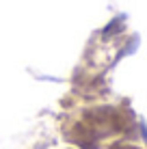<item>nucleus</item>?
<instances>
[{"instance_id":"obj_2","label":"nucleus","mask_w":147,"mask_h":149,"mask_svg":"<svg viewBox=\"0 0 147 149\" xmlns=\"http://www.w3.org/2000/svg\"><path fill=\"white\" fill-rule=\"evenodd\" d=\"M110 149H141V147H136V145H128V143H117V145H113Z\"/></svg>"},{"instance_id":"obj_1","label":"nucleus","mask_w":147,"mask_h":149,"mask_svg":"<svg viewBox=\"0 0 147 149\" xmlns=\"http://www.w3.org/2000/svg\"><path fill=\"white\" fill-rule=\"evenodd\" d=\"M121 127V117L113 108H102V110H91L74 130V141L82 143L84 147L89 141H102L104 134H113Z\"/></svg>"}]
</instances>
